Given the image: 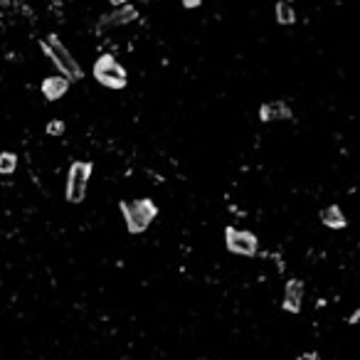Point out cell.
<instances>
[{"label":"cell","mask_w":360,"mask_h":360,"mask_svg":"<svg viewBox=\"0 0 360 360\" xmlns=\"http://www.w3.org/2000/svg\"><path fill=\"white\" fill-rule=\"evenodd\" d=\"M139 17V10L133 6H123V8H119V10H114L111 12L109 17H104L101 20V28H114V25H126V22H131V20H136Z\"/></svg>","instance_id":"ba28073f"},{"label":"cell","mask_w":360,"mask_h":360,"mask_svg":"<svg viewBox=\"0 0 360 360\" xmlns=\"http://www.w3.org/2000/svg\"><path fill=\"white\" fill-rule=\"evenodd\" d=\"M92 175V163L74 161L69 166V178H67V200L69 203H82L87 195V183Z\"/></svg>","instance_id":"277c9868"},{"label":"cell","mask_w":360,"mask_h":360,"mask_svg":"<svg viewBox=\"0 0 360 360\" xmlns=\"http://www.w3.org/2000/svg\"><path fill=\"white\" fill-rule=\"evenodd\" d=\"M47 133H50V136H60V133H65V121H50L47 123Z\"/></svg>","instance_id":"4fadbf2b"},{"label":"cell","mask_w":360,"mask_h":360,"mask_svg":"<svg viewBox=\"0 0 360 360\" xmlns=\"http://www.w3.org/2000/svg\"><path fill=\"white\" fill-rule=\"evenodd\" d=\"M262 121H274V119H291V109L284 101H269L259 109Z\"/></svg>","instance_id":"9c48e42d"},{"label":"cell","mask_w":360,"mask_h":360,"mask_svg":"<svg viewBox=\"0 0 360 360\" xmlns=\"http://www.w3.org/2000/svg\"><path fill=\"white\" fill-rule=\"evenodd\" d=\"M200 6V0H183V8H188V10H193V8Z\"/></svg>","instance_id":"5bb4252c"},{"label":"cell","mask_w":360,"mask_h":360,"mask_svg":"<svg viewBox=\"0 0 360 360\" xmlns=\"http://www.w3.org/2000/svg\"><path fill=\"white\" fill-rule=\"evenodd\" d=\"M225 242H228V250L232 255H242V257H255L257 250H259V242L252 232H239L234 228L225 230Z\"/></svg>","instance_id":"5b68a950"},{"label":"cell","mask_w":360,"mask_h":360,"mask_svg":"<svg viewBox=\"0 0 360 360\" xmlns=\"http://www.w3.org/2000/svg\"><path fill=\"white\" fill-rule=\"evenodd\" d=\"M94 77L99 84H104V87L109 89H123L126 87V69H123L121 65H119L117 60L111 55H104L96 60L94 65Z\"/></svg>","instance_id":"3957f363"},{"label":"cell","mask_w":360,"mask_h":360,"mask_svg":"<svg viewBox=\"0 0 360 360\" xmlns=\"http://www.w3.org/2000/svg\"><path fill=\"white\" fill-rule=\"evenodd\" d=\"M321 220H323V225H326V228H331V230H343L345 225H348V220H345L343 210H341L338 205L326 207V210L321 212Z\"/></svg>","instance_id":"30bf717a"},{"label":"cell","mask_w":360,"mask_h":360,"mask_svg":"<svg viewBox=\"0 0 360 360\" xmlns=\"http://www.w3.org/2000/svg\"><path fill=\"white\" fill-rule=\"evenodd\" d=\"M114 3H121V0H114Z\"/></svg>","instance_id":"9a60e30c"},{"label":"cell","mask_w":360,"mask_h":360,"mask_svg":"<svg viewBox=\"0 0 360 360\" xmlns=\"http://www.w3.org/2000/svg\"><path fill=\"white\" fill-rule=\"evenodd\" d=\"M17 168V155L15 153H0V175H10Z\"/></svg>","instance_id":"7c38bea8"},{"label":"cell","mask_w":360,"mask_h":360,"mask_svg":"<svg viewBox=\"0 0 360 360\" xmlns=\"http://www.w3.org/2000/svg\"><path fill=\"white\" fill-rule=\"evenodd\" d=\"M42 47H47V52H50V57L55 60V65L60 67L62 72H65L67 82H69V79H79V77H82V67L77 65V60L69 55V50H67L65 44H62L60 40L55 37V35H50V37L44 40Z\"/></svg>","instance_id":"7a4b0ae2"},{"label":"cell","mask_w":360,"mask_h":360,"mask_svg":"<svg viewBox=\"0 0 360 360\" xmlns=\"http://www.w3.org/2000/svg\"><path fill=\"white\" fill-rule=\"evenodd\" d=\"M119 207H121V212H123L128 232H133V234L144 232L151 222H153V217L158 215V207H155V203L148 198L133 200V203H121Z\"/></svg>","instance_id":"6da1fadb"},{"label":"cell","mask_w":360,"mask_h":360,"mask_svg":"<svg viewBox=\"0 0 360 360\" xmlns=\"http://www.w3.org/2000/svg\"><path fill=\"white\" fill-rule=\"evenodd\" d=\"M277 20L282 22V25H291V22L296 20V12L289 0H279L277 3Z\"/></svg>","instance_id":"8fae6325"},{"label":"cell","mask_w":360,"mask_h":360,"mask_svg":"<svg viewBox=\"0 0 360 360\" xmlns=\"http://www.w3.org/2000/svg\"><path fill=\"white\" fill-rule=\"evenodd\" d=\"M301 301H304V284H301L299 279H291V282L286 284V289H284V304L282 306L289 311V314H299Z\"/></svg>","instance_id":"8992f818"},{"label":"cell","mask_w":360,"mask_h":360,"mask_svg":"<svg viewBox=\"0 0 360 360\" xmlns=\"http://www.w3.org/2000/svg\"><path fill=\"white\" fill-rule=\"evenodd\" d=\"M67 89H69V82H67L65 77H47L42 82V94L44 99H50V101L62 99V96L67 94Z\"/></svg>","instance_id":"52a82bcc"}]
</instances>
